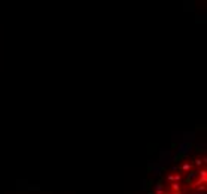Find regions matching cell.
Instances as JSON below:
<instances>
[{"label":"cell","instance_id":"6da1fadb","mask_svg":"<svg viewBox=\"0 0 207 194\" xmlns=\"http://www.w3.org/2000/svg\"><path fill=\"white\" fill-rule=\"evenodd\" d=\"M151 194H206V154L180 155L159 175Z\"/></svg>","mask_w":207,"mask_h":194}]
</instances>
